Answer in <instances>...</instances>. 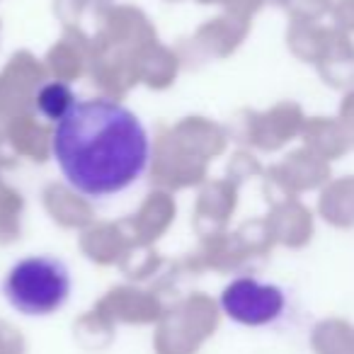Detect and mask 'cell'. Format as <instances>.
<instances>
[{"instance_id":"1","label":"cell","mask_w":354,"mask_h":354,"mask_svg":"<svg viewBox=\"0 0 354 354\" xmlns=\"http://www.w3.org/2000/svg\"><path fill=\"white\" fill-rule=\"evenodd\" d=\"M51 158L66 185L88 199H109L146 175L153 143L146 124L117 100L73 104L51 133Z\"/></svg>"},{"instance_id":"2","label":"cell","mask_w":354,"mask_h":354,"mask_svg":"<svg viewBox=\"0 0 354 354\" xmlns=\"http://www.w3.org/2000/svg\"><path fill=\"white\" fill-rule=\"evenodd\" d=\"M73 277L61 257L30 255L17 260L3 279V296L12 310L30 318L54 315L68 304Z\"/></svg>"},{"instance_id":"3","label":"cell","mask_w":354,"mask_h":354,"mask_svg":"<svg viewBox=\"0 0 354 354\" xmlns=\"http://www.w3.org/2000/svg\"><path fill=\"white\" fill-rule=\"evenodd\" d=\"M286 291L274 281L257 277H236L223 286L218 306L228 320L243 328H267L286 313Z\"/></svg>"},{"instance_id":"4","label":"cell","mask_w":354,"mask_h":354,"mask_svg":"<svg viewBox=\"0 0 354 354\" xmlns=\"http://www.w3.org/2000/svg\"><path fill=\"white\" fill-rule=\"evenodd\" d=\"M75 102L78 100H75V93L71 90V85L59 83V80H51V83L41 85V90L37 93V109H39L41 117L54 124L61 122L73 109Z\"/></svg>"}]
</instances>
